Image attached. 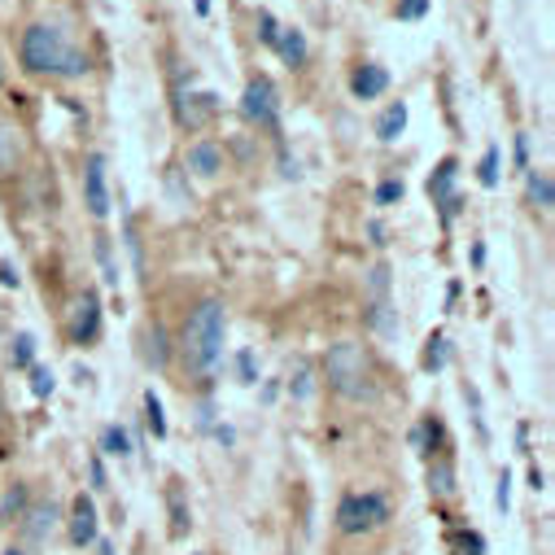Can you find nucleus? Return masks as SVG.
Wrapping results in <instances>:
<instances>
[{"label": "nucleus", "instance_id": "nucleus-8", "mask_svg": "<svg viewBox=\"0 0 555 555\" xmlns=\"http://www.w3.org/2000/svg\"><path fill=\"white\" fill-rule=\"evenodd\" d=\"M184 163H189V171H193V176H202V180H215V176L223 171V150H219L215 141H193Z\"/></svg>", "mask_w": 555, "mask_h": 555}, {"label": "nucleus", "instance_id": "nucleus-16", "mask_svg": "<svg viewBox=\"0 0 555 555\" xmlns=\"http://www.w3.org/2000/svg\"><path fill=\"white\" fill-rule=\"evenodd\" d=\"M455 176H460V163H455V158H442V163H438V171H434V180H429V197H434V202H447V197H451Z\"/></svg>", "mask_w": 555, "mask_h": 555}, {"label": "nucleus", "instance_id": "nucleus-3", "mask_svg": "<svg viewBox=\"0 0 555 555\" xmlns=\"http://www.w3.org/2000/svg\"><path fill=\"white\" fill-rule=\"evenodd\" d=\"M324 376H328V389L341 393L346 402H372L376 398V372H372V359H367V350L359 341L328 346Z\"/></svg>", "mask_w": 555, "mask_h": 555}, {"label": "nucleus", "instance_id": "nucleus-2", "mask_svg": "<svg viewBox=\"0 0 555 555\" xmlns=\"http://www.w3.org/2000/svg\"><path fill=\"white\" fill-rule=\"evenodd\" d=\"M223 337H228V315H223V302L219 298H206L189 311L184 320V333H180V354L184 363L197 372V376H215L219 363H223Z\"/></svg>", "mask_w": 555, "mask_h": 555}, {"label": "nucleus", "instance_id": "nucleus-33", "mask_svg": "<svg viewBox=\"0 0 555 555\" xmlns=\"http://www.w3.org/2000/svg\"><path fill=\"white\" fill-rule=\"evenodd\" d=\"M23 499H27V490H23V486H14V490L5 494V516H10V512H18V507H23Z\"/></svg>", "mask_w": 555, "mask_h": 555}, {"label": "nucleus", "instance_id": "nucleus-27", "mask_svg": "<svg viewBox=\"0 0 555 555\" xmlns=\"http://www.w3.org/2000/svg\"><path fill=\"white\" fill-rule=\"evenodd\" d=\"M442 363H447V341H442V337H434V341H429V350H425V367H429V372H438Z\"/></svg>", "mask_w": 555, "mask_h": 555}, {"label": "nucleus", "instance_id": "nucleus-32", "mask_svg": "<svg viewBox=\"0 0 555 555\" xmlns=\"http://www.w3.org/2000/svg\"><path fill=\"white\" fill-rule=\"evenodd\" d=\"M236 367H241V380H245V385H254V380H258V376H254V354H249V350H241Z\"/></svg>", "mask_w": 555, "mask_h": 555}, {"label": "nucleus", "instance_id": "nucleus-11", "mask_svg": "<svg viewBox=\"0 0 555 555\" xmlns=\"http://www.w3.org/2000/svg\"><path fill=\"white\" fill-rule=\"evenodd\" d=\"M219 109V96L215 92H202V96H180V122L184 127H206L210 122V114Z\"/></svg>", "mask_w": 555, "mask_h": 555}, {"label": "nucleus", "instance_id": "nucleus-25", "mask_svg": "<svg viewBox=\"0 0 555 555\" xmlns=\"http://www.w3.org/2000/svg\"><path fill=\"white\" fill-rule=\"evenodd\" d=\"M275 36H281V23L271 18V10H258V40L271 49V44H275Z\"/></svg>", "mask_w": 555, "mask_h": 555}, {"label": "nucleus", "instance_id": "nucleus-7", "mask_svg": "<svg viewBox=\"0 0 555 555\" xmlns=\"http://www.w3.org/2000/svg\"><path fill=\"white\" fill-rule=\"evenodd\" d=\"M96 328H101V302H96V294H79L70 307V337L83 346L96 337Z\"/></svg>", "mask_w": 555, "mask_h": 555}, {"label": "nucleus", "instance_id": "nucleus-14", "mask_svg": "<svg viewBox=\"0 0 555 555\" xmlns=\"http://www.w3.org/2000/svg\"><path fill=\"white\" fill-rule=\"evenodd\" d=\"M402 131H406V105H402V101H393V105H389V109L376 118V141L393 145Z\"/></svg>", "mask_w": 555, "mask_h": 555}, {"label": "nucleus", "instance_id": "nucleus-6", "mask_svg": "<svg viewBox=\"0 0 555 555\" xmlns=\"http://www.w3.org/2000/svg\"><path fill=\"white\" fill-rule=\"evenodd\" d=\"M83 197H88V210H92L96 219L109 215V189H105V158H101V154H92V158L83 163Z\"/></svg>", "mask_w": 555, "mask_h": 555}, {"label": "nucleus", "instance_id": "nucleus-35", "mask_svg": "<svg viewBox=\"0 0 555 555\" xmlns=\"http://www.w3.org/2000/svg\"><path fill=\"white\" fill-rule=\"evenodd\" d=\"M460 206H464V202H460V197H455V193H451V197H447V202H442V223H451V219H455V215H460Z\"/></svg>", "mask_w": 555, "mask_h": 555}, {"label": "nucleus", "instance_id": "nucleus-10", "mask_svg": "<svg viewBox=\"0 0 555 555\" xmlns=\"http://www.w3.org/2000/svg\"><path fill=\"white\" fill-rule=\"evenodd\" d=\"M385 88H389V70H385V66H372V62L359 66L354 79H350V92H354L359 101H376Z\"/></svg>", "mask_w": 555, "mask_h": 555}, {"label": "nucleus", "instance_id": "nucleus-39", "mask_svg": "<svg viewBox=\"0 0 555 555\" xmlns=\"http://www.w3.org/2000/svg\"><path fill=\"white\" fill-rule=\"evenodd\" d=\"M5 555H23V551H5Z\"/></svg>", "mask_w": 555, "mask_h": 555}, {"label": "nucleus", "instance_id": "nucleus-34", "mask_svg": "<svg viewBox=\"0 0 555 555\" xmlns=\"http://www.w3.org/2000/svg\"><path fill=\"white\" fill-rule=\"evenodd\" d=\"M516 167H529V135H516Z\"/></svg>", "mask_w": 555, "mask_h": 555}, {"label": "nucleus", "instance_id": "nucleus-23", "mask_svg": "<svg viewBox=\"0 0 555 555\" xmlns=\"http://www.w3.org/2000/svg\"><path fill=\"white\" fill-rule=\"evenodd\" d=\"M477 180H481L486 189H494V184H499V150H494V145L486 150V158H481V171H477Z\"/></svg>", "mask_w": 555, "mask_h": 555}, {"label": "nucleus", "instance_id": "nucleus-21", "mask_svg": "<svg viewBox=\"0 0 555 555\" xmlns=\"http://www.w3.org/2000/svg\"><path fill=\"white\" fill-rule=\"evenodd\" d=\"M101 451H105V455L127 460V455H131V442H127V434H122V429H114V425H109V429L101 434Z\"/></svg>", "mask_w": 555, "mask_h": 555}, {"label": "nucleus", "instance_id": "nucleus-37", "mask_svg": "<svg viewBox=\"0 0 555 555\" xmlns=\"http://www.w3.org/2000/svg\"><path fill=\"white\" fill-rule=\"evenodd\" d=\"M101 555H114V546H109V542H101Z\"/></svg>", "mask_w": 555, "mask_h": 555}, {"label": "nucleus", "instance_id": "nucleus-9", "mask_svg": "<svg viewBox=\"0 0 555 555\" xmlns=\"http://www.w3.org/2000/svg\"><path fill=\"white\" fill-rule=\"evenodd\" d=\"M70 542L75 546H92L96 542V507L88 494L75 499V512H70Z\"/></svg>", "mask_w": 555, "mask_h": 555}, {"label": "nucleus", "instance_id": "nucleus-29", "mask_svg": "<svg viewBox=\"0 0 555 555\" xmlns=\"http://www.w3.org/2000/svg\"><path fill=\"white\" fill-rule=\"evenodd\" d=\"M96 254H101V267H105V285H118V267H114V258H109V241H101Z\"/></svg>", "mask_w": 555, "mask_h": 555}, {"label": "nucleus", "instance_id": "nucleus-24", "mask_svg": "<svg viewBox=\"0 0 555 555\" xmlns=\"http://www.w3.org/2000/svg\"><path fill=\"white\" fill-rule=\"evenodd\" d=\"M53 389H57V376H53L49 367H31V393H36V398H49Z\"/></svg>", "mask_w": 555, "mask_h": 555}, {"label": "nucleus", "instance_id": "nucleus-31", "mask_svg": "<svg viewBox=\"0 0 555 555\" xmlns=\"http://www.w3.org/2000/svg\"><path fill=\"white\" fill-rule=\"evenodd\" d=\"M425 10H429V0H402L398 18H425Z\"/></svg>", "mask_w": 555, "mask_h": 555}, {"label": "nucleus", "instance_id": "nucleus-17", "mask_svg": "<svg viewBox=\"0 0 555 555\" xmlns=\"http://www.w3.org/2000/svg\"><path fill=\"white\" fill-rule=\"evenodd\" d=\"M145 359H150V367H158V372L171 363V341H167V333H163L158 324H154L150 337H145Z\"/></svg>", "mask_w": 555, "mask_h": 555}, {"label": "nucleus", "instance_id": "nucleus-19", "mask_svg": "<svg viewBox=\"0 0 555 555\" xmlns=\"http://www.w3.org/2000/svg\"><path fill=\"white\" fill-rule=\"evenodd\" d=\"M18 154H23V145H18V131L0 122V176H5V171H14Z\"/></svg>", "mask_w": 555, "mask_h": 555}, {"label": "nucleus", "instance_id": "nucleus-18", "mask_svg": "<svg viewBox=\"0 0 555 555\" xmlns=\"http://www.w3.org/2000/svg\"><path fill=\"white\" fill-rule=\"evenodd\" d=\"M429 494H434V499H451V494H455V468H451L447 460H438V464L429 468Z\"/></svg>", "mask_w": 555, "mask_h": 555}, {"label": "nucleus", "instance_id": "nucleus-22", "mask_svg": "<svg viewBox=\"0 0 555 555\" xmlns=\"http://www.w3.org/2000/svg\"><path fill=\"white\" fill-rule=\"evenodd\" d=\"M145 415H150L154 438H167V415H163V402H158V393H154V389L145 393Z\"/></svg>", "mask_w": 555, "mask_h": 555}, {"label": "nucleus", "instance_id": "nucleus-30", "mask_svg": "<svg viewBox=\"0 0 555 555\" xmlns=\"http://www.w3.org/2000/svg\"><path fill=\"white\" fill-rule=\"evenodd\" d=\"M494 507H499V512H507V507H512V477H507V473L499 477V490H494Z\"/></svg>", "mask_w": 555, "mask_h": 555}, {"label": "nucleus", "instance_id": "nucleus-28", "mask_svg": "<svg viewBox=\"0 0 555 555\" xmlns=\"http://www.w3.org/2000/svg\"><path fill=\"white\" fill-rule=\"evenodd\" d=\"M289 389H294V398H311V367L307 363H298V376L289 380Z\"/></svg>", "mask_w": 555, "mask_h": 555}, {"label": "nucleus", "instance_id": "nucleus-5", "mask_svg": "<svg viewBox=\"0 0 555 555\" xmlns=\"http://www.w3.org/2000/svg\"><path fill=\"white\" fill-rule=\"evenodd\" d=\"M241 114L267 131H281V92L271 88V79H249L245 92H241Z\"/></svg>", "mask_w": 555, "mask_h": 555}, {"label": "nucleus", "instance_id": "nucleus-38", "mask_svg": "<svg viewBox=\"0 0 555 555\" xmlns=\"http://www.w3.org/2000/svg\"><path fill=\"white\" fill-rule=\"evenodd\" d=\"M0 88H5V70H0Z\"/></svg>", "mask_w": 555, "mask_h": 555}, {"label": "nucleus", "instance_id": "nucleus-15", "mask_svg": "<svg viewBox=\"0 0 555 555\" xmlns=\"http://www.w3.org/2000/svg\"><path fill=\"white\" fill-rule=\"evenodd\" d=\"M53 525H57V507L53 503H40V507L27 512V538L31 542H44L53 533Z\"/></svg>", "mask_w": 555, "mask_h": 555}, {"label": "nucleus", "instance_id": "nucleus-20", "mask_svg": "<svg viewBox=\"0 0 555 555\" xmlns=\"http://www.w3.org/2000/svg\"><path fill=\"white\" fill-rule=\"evenodd\" d=\"M10 359H14V367H36V337L31 333H18Z\"/></svg>", "mask_w": 555, "mask_h": 555}, {"label": "nucleus", "instance_id": "nucleus-13", "mask_svg": "<svg viewBox=\"0 0 555 555\" xmlns=\"http://www.w3.org/2000/svg\"><path fill=\"white\" fill-rule=\"evenodd\" d=\"M525 189H529V202H533L538 210H551V206H555V184H551L546 171L525 167Z\"/></svg>", "mask_w": 555, "mask_h": 555}, {"label": "nucleus", "instance_id": "nucleus-36", "mask_svg": "<svg viewBox=\"0 0 555 555\" xmlns=\"http://www.w3.org/2000/svg\"><path fill=\"white\" fill-rule=\"evenodd\" d=\"M92 486L105 490V468H101V460H92Z\"/></svg>", "mask_w": 555, "mask_h": 555}, {"label": "nucleus", "instance_id": "nucleus-4", "mask_svg": "<svg viewBox=\"0 0 555 555\" xmlns=\"http://www.w3.org/2000/svg\"><path fill=\"white\" fill-rule=\"evenodd\" d=\"M389 520V503L380 494H346L341 507H337V529L341 533H372Z\"/></svg>", "mask_w": 555, "mask_h": 555}, {"label": "nucleus", "instance_id": "nucleus-1", "mask_svg": "<svg viewBox=\"0 0 555 555\" xmlns=\"http://www.w3.org/2000/svg\"><path fill=\"white\" fill-rule=\"evenodd\" d=\"M18 57H23V70H31V75H49V79H83L88 75V53L75 49L70 36L53 23L27 27Z\"/></svg>", "mask_w": 555, "mask_h": 555}, {"label": "nucleus", "instance_id": "nucleus-26", "mask_svg": "<svg viewBox=\"0 0 555 555\" xmlns=\"http://www.w3.org/2000/svg\"><path fill=\"white\" fill-rule=\"evenodd\" d=\"M402 180H385L380 189H376V206H393V202H402Z\"/></svg>", "mask_w": 555, "mask_h": 555}, {"label": "nucleus", "instance_id": "nucleus-12", "mask_svg": "<svg viewBox=\"0 0 555 555\" xmlns=\"http://www.w3.org/2000/svg\"><path fill=\"white\" fill-rule=\"evenodd\" d=\"M275 53H281L289 66H307V57H311V49H307V36L298 31V27H281V36H275V44H271Z\"/></svg>", "mask_w": 555, "mask_h": 555}]
</instances>
